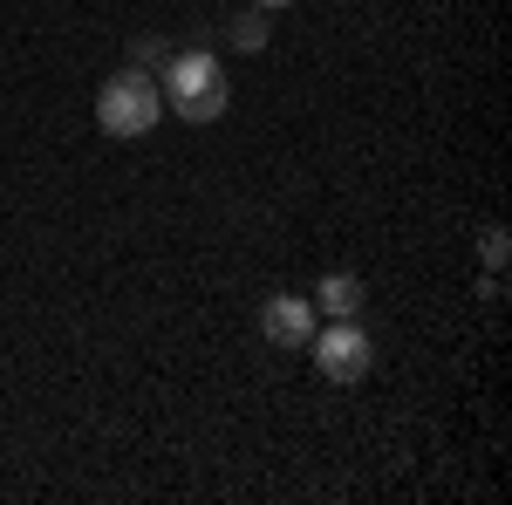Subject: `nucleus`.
I'll return each mask as SVG.
<instances>
[{
    "instance_id": "1",
    "label": "nucleus",
    "mask_w": 512,
    "mask_h": 505,
    "mask_svg": "<svg viewBox=\"0 0 512 505\" xmlns=\"http://www.w3.org/2000/svg\"><path fill=\"white\" fill-rule=\"evenodd\" d=\"M164 110H178L185 123H219L226 117V103H233V82L219 69V55H205V48H185V55H171L164 62Z\"/></svg>"
},
{
    "instance_id": "2",
    "label": "nucleus",
    "mask_w": 512,
    "mask_h": 505,
    "mask_svg": "<svg viewBox=\"0 0 512 505\" xmlns=\"http://www.w3.org/2000/svg\"><path fill=\"white\" fill-rule=\"evenodd\" d=\"M158 117H164V96H158V82L144 76V69H123V76H110L103 89H96V130L117 137V144L151 137Z\"/></svg>"
},
{
    "instance_id": "3",
    "label": "nucleus",
    "mask_w": 512,
    "mask_h": 505,
    "mask_svg": "<svg viewBox=\"0 0 512 505\" xmlns=\"http://www.w3.org/2000/svg\"><path fill=\"white\" fill-rule=\"evenodd\" d=\"M308 349H315V369L328 376V383H362V376H369V362H376L369 335H362V321L315 328V335H308Z\"/></svg>"
},
{
    "instance_id": "4",
    "label": "nucleus",
    "mask_w": 512,
    "mask_h": 505,
    "mask_svg": "<svg viewBox=\"0 0 512 505\" xmlns=\"http://www.w3.org/2000/svg\"><path fill=\"white\" fill-rule=\"evenodd\" d=\"M260 335H267L274 349H308V335H315V301H308V294H274V301L260 308Z\"/></svg>"
},
{
    "instance_id": "5",
    "label": "nucleus",
    "mask_w": 512,
    "mask_h": 505,
    "mask_svg": "<svg viewBox=\"0 0 512 505\" xmlns=\"http://www.w3.org/2000/svg\"><path fill=\"white\" fill-rule=\"evenodd\" d=\"M308 301H315V314H335V321H355V314H362V280H355V273H321V280H315V294H308Z\"/></svg>"
},
{
    "instance_id": "6",
    "label": "nucleus",
    "mask_w": 512,
    "mask_h": 505,
    "mask_svg": "<svg viewBox=\"0 0 512 505\" xmlns=\"http://www.w3.org/2000/svg\"><path fill=\"white\" fill-rule=\"evenodd\" d=\"M267 35H274V21H267L260 7H246V14H233V21H226V41H233L239 55H253V48H267Z\"/></svg>"
},
{
    "instance_id": "7",
    "label": "nucleus",
    "mask_w": 512,
    "mask_h": 505,
    "mask_svg": "<svg viewBox=\"0 0 512 505\" xmlns=\"http://www.w3.org/2000/svg\"><path fill=\"white\" fill-rule=\"evenodd\" d=\"M164 62H171V48H164V41H130V69H144V76H164Z\"/></svg>"
},
{
    "instance_id": "8",
    "label": "nucleus",
    "mask_w": 512,
    "mask_h": 505,
    "mask_svg": "<svg viewBox=\"0 0 512 505\" xmlns=\"http://www.w3.org/2000/svg\"><path fill=\"white\" fill-rule=\"evenodd\" d=\"M478 246H485V267H506V233H499V226H485Z\"/></svg>"
},
{
    "instance_id": "9",
    "label": "nucleus",
    "mask_w": 512,
    "mask_h": 505,
    "mask_svg": "<svg viewBox=\"0 0 512 505\" xmlns=\"http://www.w3.org/2000/svg\"><path fill=\"white\" fill-rule=\"evenodd\" d=\"M246 7H260V14H274V7H294V0H246Z\"/></svg>"
}]
</instances>
